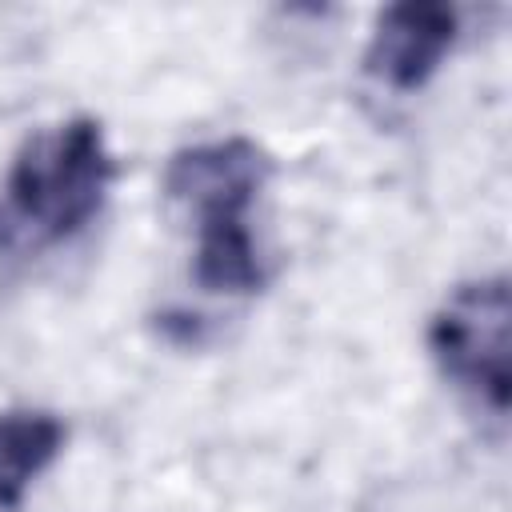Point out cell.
<instances>
[{"label": "cell", "mask_w": 512, "mask_h": 512, "mask_svg": "<svg viewBox=\"0 0 512 512\" xmlns=\"http://www.w3.org/2000/svg\"><path fill=\"white\" fill-rule=\"evenodd\" d=\"M272 160L248 136L200 140L172 152L164 192L192 224V280L212 296H252L264 288V256L252 236V208Z\"/></svg>", "instance_id": "1"}, {"label": "cell", "mask_w": 512, "mask_h": 512, "mask_svg": "<svg viewBox=\"0 0 512 512\" xmlns=\"http://www.w3.org/2000/svg\"><path fill=\"white\" fill-rule=\"evenodd\" d=\"M116 164L100 120L68 116L32 132L0 184V264L76 240L104 208Z\"/></svg>", "instance_id": "2"}, {"label": "cell", "mask_w": 512, "mask_h": 512, "mask_svg": "<svg viewBox=\"0 0 512 512\" xmlns=\"http://www.w3.org/2000/svg\"><path fill=\"white\" fill-rule=\"evenodd\" d=\"M512 292L508 276H476L456 284L428 324V352L440 376L496 420L512 400Z\"/></svg>", "instance_id": "3"}, {"label": "cell", "mask_w": 512, "mask_h": 512, "mask_svg": "<svg viewBox=\"0 0 512 512\" xmlns=\"http://www.w3.org/2000/svg\"><path fill=\"white\" fill-rule=\"evenodd\" d=\"M460 40V8L436 0L388 4L364 48V72L388 92L424 88Z\"/></svg>", "instance_id": "4"}, {"label": "cell", "mask_w": 512, "mask_h": 512, "mask_svg": "<svg viewBox=\"0 0 512 512\" xmlns=\"http://www.w3.org/2000/svg\"><path fill=\"white\" fill-rule=\"evenodd\" d=\"M64 420L48 408L0 412V512H16L28 488L52 468L64 448Z\"/></svg>", "instance_id": "5"}]
</instances>
